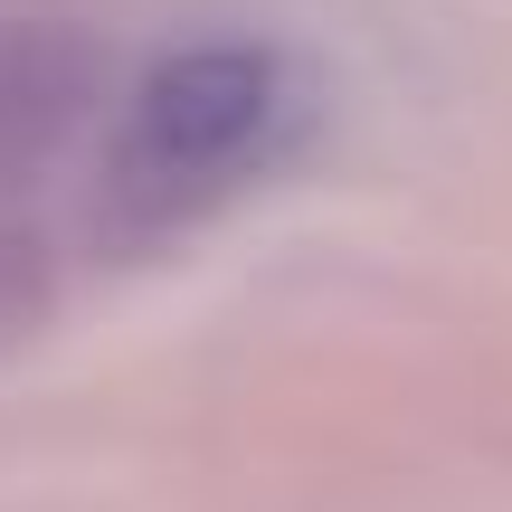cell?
Wrapping results in <instances>:
<instances>
[{
  "instance_id": "cell-1",
  "label": "cell",
  "mask_w": 512,
  "mask_h": 512,
  "mask_svg": "<svg viewBox=\"0 0 512 512\" xmlns=\"http://www.w3.org/2000/svg\"><path fill=\"white\" fill-rule=\"evenodd\" d=\"M285 133V76L266 48H181L143 76L105 162V200L133 228H181L228 181H247Z\"/></svg>"
},
{
  "instance_id": "cell-2",
  "label": "cell",
  "mask_w": 512,
  "mask_h": 512,
  "mask_svg": "<svg viewBox=\"0 0 512 512\" xmlns=\"http://www.w3.org/2000/svg\"><path fill=\"white\" fill-rule=\"evenodd\" d=\"M105 57L67 19H0V190L38 181L86 133Z\"/></svg>"
},
{
  "instance_id": "cell-3",
  "label": "cell",
  "mask_w": 512,
  "mask_h": 512,
  "mask_svg": "<svg viewBox=\"0 0 512 512\" xmlns=\"http://www.w3.org/2000/svg\"><path fill=\"white\" fill-rule=\"evenodd\" d=\"M38 313H48V266H38L29 238H10V228H0V342H10V332H29Z\"/></svg>"
}]
</instances>
